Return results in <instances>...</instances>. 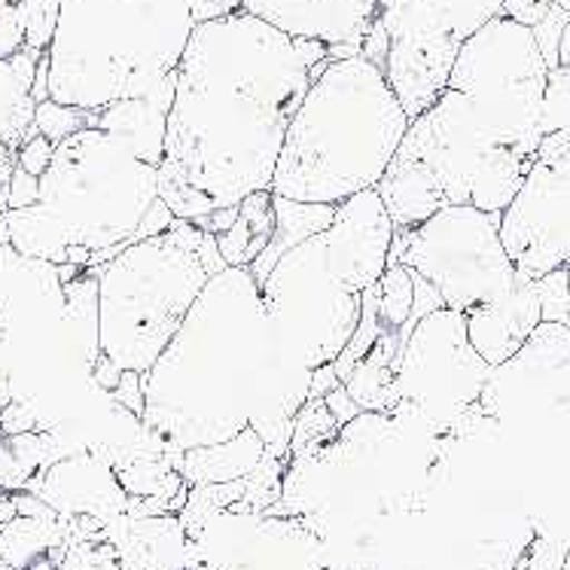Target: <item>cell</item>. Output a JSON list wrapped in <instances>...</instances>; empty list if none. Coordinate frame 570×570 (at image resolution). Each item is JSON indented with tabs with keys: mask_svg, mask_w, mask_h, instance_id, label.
Wrapping results in <instances>:
<instances>
[{
	"mask_svg": "<svg viewBox=\"0 0 570 570\" xmlns=\"http://www.w3.org/2000/svg\"><path fill=\"white\" fill-rule=\"evenodd\" d=\"M326 59V43L245 10L193 28L159 165V196L175 217L196 220L272 189L312 68Z\"/></svg>",
	"mask_w": 570,
	"mask_h": 570,
	"instance_id": "cell-1",
	"label": "cell"
},
{
	"mask_svg": "<svg viewBox=\"0 0 570 570\" xmlns=\"http://www.w3.org/2000/svg\"><path fill=\"white\" fill-rule=\"evenodd\" d=\"M312 373L281 348L254 272L226 266L144 373V424L184 452L254 428L266 452L291 454L293 419L308 403Z\"/></svg>",
	"mask_w": 570,
	"mask_h": 570,
	"instance_id": "cell-2",
	"label": "cell"
},
{
	"mask_svg": "<svg viewBox=\"0 0 570 570\" xmlns=\"http://www.w3.org/2000/svg\"><path fill=\"white\" fill-rule=\"evenodd\" d=\"M409 126L406 107L382 68L363 56L330 61L293 114L272 193L342 205L363 189H375Z\"/></svg>",
	"mask_w": 570,
	"mask_h": 570,
	"instance_id": "cell-3",
	"label": "cell"
},
{
	"mask_svg": "<svg viewBox=\"0 0 570 570\" xmlns=\"http://www.w3.org/2000/svg\"><path fill=\"white\" fill-rule=\"evenodd\" d=\"M159 198V165L138 159L105 128H82L56 144L40 177V202L7 210L10 245L28 259L61 266L68 247L126 250Z\"/></svg>",
	"mask_w": 570,
	"mask_h": 570,
	"instance_id": "cell-4",
	"label": "cell"
},
{
	"mask_svg": "<svg viewBox=\"0 0 570 570\" xmlns=\"http://www.w3.org/2000/svg\"><path fill=\"white\" fill-rule=\"evenodd\" d=\"M193 28L189 0H61L49 98L105 110L150 92L180 68Z\"/></svg>",
	"mask_w": 570,
	"mask_h": 570,
	"instance_id": "cell-5",
	"label": "cell"
},
{
	"mask_svg": "<svg viewBox=\"0 0 570 570\" xmlns=\"http://www.w3.org/2000/svg\"><path fill=\"white\" fill-rule=\"evenodd\" d=\"M534 159L503 147L464 95L445 89L412 119L375 189L396 229H412L454 205L503 214Z\"/></svg>",
	"mask_w": 570,
	"mask_h": 570,
	"instance_id": "cell-6",
	"label": "cell"
},
{
	"mask_svg": "<svg viewBox=\"0 0 570 570\" xmlns=\"http://www.w3.org/2000/svg\"><path fill=\"white\" fill-rule=\"evenodd\" d=\"M205 233L177 217L163 235L140 238L92 268L101 291V354L119 370L150 373L214 272L202 256Z\"/></svg>",
	"mask_w": 570,
	"mask_h": 570,
	"instance_id": "cell-7",
	"label": "cell"
},
{
	"mask_svg": "<svg viewBox=\"0 0 570 570\" xmlns=\"http://www.w3.org/2000/svg\"><path fill=\"white\" fill-rule=\"evenodd\" d=\"M549 65L534 28L498 16L466 40L445 89H458L503 147L537 156Z\"/></svg>",
	"mask_w": 570,
	"mask_h": 570,
	"instance_id": "cell-8",
	"label": "cell"
},
{
	"mask_svg": "<svg viewBox=\"0 0 570 570\" xmlns=\"http://www.w3.org/2000/svg\"><path fill=\"white\" fill-rule=\"evenodd\" d=\"M387 266H406L428 278L445 308L470 312L515 287L519 272L501 242V214L473 205L436 210L412 229H396Z\"/></svg>",
	"mask_w": 570,
	"mask_h": 570,
	"instance_id": "cell-9",
	"label": "cell"
},
{
	"mask_svg": "<svg viewBox=\"0 0 570 570\" xmlns=\"http://www.w3.org/2000/svg\"><path fill=\"white\" fill-rule=\"evenodd\" d=\"M259 293L281 348L305 370L336 363L361 324L363 293L342 281L321 235L281 256Z\"/></svg>",
	"mask_w": 570,
	"mask_h": 570,
	"instance_id": "cell-10",
	"label": "cell"
},
{
	"mask_svg": "<svg viewBox=\"0 0 570 570\" xmlns=\"http://www.w3.org/2000/svg\"><path fill=\"white\" fill-rule=\"evenodd\" d=\"M491 379V366L466 336V315L436 308L424 315L400 345L394 384L400 403L391 415L445 436L454 419L476 406Z\"/></svg>",
	"mask_w": 570,
	"mask_h": 570,
	"instance_id": "cell-11",
	"label": "cell"
},
{
	"mask_svg": "<svg viewBox=\"0 0 570 570\" xmlns=\"http://www.w3.org/2000/svg\"><path fill=\"white\" fill-rule=\"evenodd\" d=\"M498 16L503 0H379L375 19L391 40L384 77L409 119L445 92L461 47Z\"/></svg>",
	"mask_w": 570,
	"mask_h": 570,
	"instance_id": "cell-12",
	"label": "cell"
},
{
	"mask_svg": "<svg viewBox=\"0 0 570 570\" xmlns=\"http://www.w3.org/2000/svg\"><path fill=\"white\" fill-rule=\"evenodd\" d=\"M501 242L515 272L537 281L570 259V163L534 159L501 214Z\"/></svg>",
	"mask_w": 570,
	"mask_h": 570,
	"instance_id": "cell-13",
	"label": "cell"
},
{
	"mask_svg": "<svg viewBox=\"0 0 570 570\" xmlns=\"http://www.w3.org/2000/svg\"><path fill=\"white\" fill-rule=\"evenodd\" d=\"M479 409L501 424L534 415L570 419V324L543 321L519 354L491 366Z\"/></svg>",
	"mask_w": 570,
	"mask_h": 570,
	"instance_id": "cell-14",
	"label": "cell"
},
{
	"mask_svg": "<svg viewBox=\"0 0 570 570\" xmlns=\"http://www.w3.org/2000/svg\"><path fill=\"white\" fill-rule=\"evenodd\" d=\"M394 233L396 226L379 189H363L336 205V217L321 238L342 281L363 293L384 275Z\"/></svg>",
	"mask_w": 570,
	"mask_h": 570,
	"instance_id": "cell-15",
	"label": "cell"
},
{
	"mask_svg": "<svg viewBox=\"0 0 570 570\" xmlns=\"http://www.w3.org/2000/svg\"><path fill=\"white\" fill-rule=\"evenodd\" d=\"M24 491L40 494L59 515H95L101 522L117 519L128 507L117 470L92 449L35 473Z\"/></svg>",
	"mask_w": 570,
	"mask_h": 570,
	"instance_id": "cell-16",
	"label": "cell"
},
{
	"mask_svg": "<svg viewBox=\"0 0 570 570\" xmlns=\"http://www.w3.org/2000/svg\"><path fill=\"white\" fill-rule=\"evenodd\" d=\"M242 10L299 40L361 49L379 0H242Z\"/></svg>",
	"mask_w": 570,
	"mask_h": 570,
	"instance_id": "cell-17",
	"label": "cell"
},
{
	"mask_svg": "<svg viewBox=\"0 0 570 570\" xmlns=\"http://www.w3.org/2000/svg\"><path fill=\"white\" fill-rule=\"evenodd\" d=\"M466 315V336L489 366H501L519 354L534 330L543 324L534 281L519 275L515 287L491 303L473 305Z\"/></svg>",
	"mask_w": 570,
	"mask_h": 570,
	"instance_id": "cell-18",
	"label": "cell"
},
{
	"mask_svg": "<svg viewBox=\"0 0 570 570\" xmlns=\"http://www.w3.org/2000/svg\"><path fill=\"white\" fill-rule=\"evenodd\" d=\"M177 70L168 73L163 82H156L150 92L135 95V98H119L105 110H98V128L114 135L119 144L138 159L150 165H163L165 135H168V114L175 105Z\"/></svg>",
	"mask_w": 570,
	"mask_h": 570,
	"instance_id": "cell-19",
	"label": "cell"
},
{
	"mask_svg": "<svg viewBox=\"0 0 570 570\" xmlns=\"http://www.w3.org/2000/svg\"><path fill=\"white\" fill-rule=\"evenodd\" d=\"M47 52L19 49L10 59H0V144L19 150L24 140L35 135V80L40 59Z\"/></svg>",
	"mask_w": 570,
	"mask_h": 570,
	"instance_id": "cell-20",
	"label": "cell"
},
{
	"mask_svg": "<svg viewBox=\"0 0 570 570\" xmlns=\"http://www.w3.org/2000/svg\"><path fill=\"white\" fill-rule=\"evenodd\" d=\"M263 454H266V443L259 440L254 428H245L226 443L187 449L177 470L187 479V485L238 482V479H247L254 473V466L263 461Z\"/></svg>",
	"mask_w": 570,
	"mask_h": 570,
	"instance_id": "cell-21",
	"label": "cell"
},
{
	"mask_svg": "<svg viewBox=\"0 0 570 570\" xmlns=\"http://www.w3.org/2000/svg\"><path fill=\"white\" fill-rule=\"evenodd\" d=\"M272 205H275V235H272L266 250L247 266L259 284L266 281V275L275 268L281 256L330 229V223L336 217V205H321V202H296V198L275 196Z\"/></svg>",
	"mask_w": 570,
	"mask_h": 570,
	"instance_id": "cell-22",
	"label": "cell"
},
{
	"mask_svg": "<svg viewBox=\"0 0 570 570\" xmlns=\"http://www.w3.org/2000/svg\"><path fill=\"white\" fill-rule=\"evenodd\" d=\"M275 193L259 189L250 193L245 202H238V220L229 233L217 235V245L226 259V266H250L263 254L275 235Z\"/></svg>",
	"mask_w": 570,
	"mask_h": 570,
	"instance_id": "cell-23",
	"label": "cell"
},
{
	"mask_svg": "<svg viewBox=\"0 0 570 570\" xmlns=\"http://www.w3.org/2000/svg\"><path fill=\"white\" fill-rule=\"evenodd\" d=\"M65 547V515L59 519H28L16 515L0 524V564L16 570H31L52 549Z\"/></svg>",
	"mask_w": 570,
	"mask_h": 570,
	"instance_id": "cell-24",
	"label": "cell"
},
{
	"mask_svg": "<svg viewBox=\"0 0 570 570\" xmlns=\"http://www.w3.org/2000/svg\"><path fill=\"white\" fill-rule=\"evenodd\" d=\"M61 317L77 338L82 361L92 370L95 361L101 357V291H98V275L92 268H86L80 278L65 284Z\"/></svg>",
	"mask_w": 570,
	"mask_h": 570,
	"instance_id": "cell-25",
	"label": "cell"
},
{
	"mask_svg": "<svg viewBox=\"0 0 570 570\" xmlns=\"http://www.w3.org/2000/svg\"><path fill=\"white\" fill-rule=\"evenodd\" d=\"M342 424L336 421V415L330 412L324 396L317 400H308L296 419H293V440H291V458H312L321 449H326L330 443H336Z\"/></svg>",
	"mask_w": 570,
	"mask_h": 570,
	"instance_id": "cell-26",
	"label": "cell"
},
{
	"mask_svg": "<svg viewBox=\"0 0 570 570\" xmlns=\"http://www.w3.org/2000/svg\"><path fill=\"white\" fill-rule=\"evenodd\" d=\"M35 128L37 135H43L52 144H61L82 128H98V110H82V107L61 105L56 98H47L37 105Z\"/></svg>",
	"mask_w": 570,
	"mask_h": 570,
	"instance_id": "cell-27",
	"label": "cell"
},
{
	"mask_svg": "<svg viewBox=\"0 0 570 570\" xmlns=\"http://www.w3.org/2000/svg\"><path fill=\"white\" fill-rule=\"evenodd\" d=\"M415 303V272L406 266H387L382 275V324L384 330H396L406 324Z\"/></svg>",
	"mask_w": 570,
	"mask_h": 570,
	"instance_id": "cell-28",
	"label": "cell"
},
{
	"mask_svg": "<svg viewBox=\"0 0 570 570\" xmlns=\"http://www.w3.org/2000/svg\"><path fill=\"white\" fill-rule=\"evenodd\" d=\"M24 28V47L35 52H49L59 28L61 0H16Z\"/></svg>",
	"mask_w": 570,
	"mask_h": 570,
	"instance_id": "cell-29",
	"label": "cell"
},
{
	"mask_svg": "<svg viewBox=\"0 0 570 570\" xmlns=\"http://www.w3.org/2000/svg\"><path fill=\"white\" fill-rule=\"evenodd\" d=\"M534 287L543 321H549V324H570L568 268H556V272H549L543 278H537Z\"/></svg>",
	"mask_w": 570,
	"mask_h": 570,
	"instance_id": "cell-30",
	"label": "cell"
},
{
	"mask_svg": "<svg viewBox=\"0 0 570 570\" xmlns=\"http://www.w3.org/2000/svg\"><path fill=\"white\" fill-rule=\"evenodd\" d=\"M543 135L570 128V68H549L547 95H543Z\"/></svg>",
	"mask_w": 570,
	"mask_h": 570,
	"instance_id": "cell-31",
	"label": "cell"
},
{
	"mask_svg": "<svg viewBox=\"0 0 570 570\" xmlns=\"http://www.w3.org/2000/svg\"><path fill=\"white\" fill-rule=\"evenodd\" d=\"M568 547L570 540H561V537L540 534L528 543L524 549V570H564V561H568Z\"/></svg>",
	"mask_w": 570,
	"mask_h": 570,
	"instance_id": "cell-32",
	"label": "cell"
},
{
	"mask_svg": "<svg viewBox=\"0 0 570 570\" xmlns=\"http://www.w3.org/2000/svg\"><path fill=\"white\" fill-rule=\"evenodd\" d=\"M31 470L22 464V458L12 452L10 440L0 433V491H7V494H16V491L28 489V482H31Z\"/></svg>",
	"mask_w": 570,
	"mask_h": 570,
	"instance_id": "cell-33",
	"label": "cell"
},
{
	"mask_svg": "<svg viewBox=\"0 0 570 570\" xmlns=\"http://www.w3.org/2000/svg\"><path fill=\"white\" fill-rule=\"evenodd\" d=\"M52 156H56V144L49 138H43V135H37L35 128V135L16 150V165L24 168V171H31V175L43 177L49 165H52Z\"/></svg>",
	"mask_w": 570,
	"mask_h": 570,
	"instance_id": "cell-34",
	"label": "cell"
},
{
	"mask_svg": "<svg viewBox=\"0 0 570 570\" xmlns=\"http://www.w3.org/2000/svg\"><path fill=\"white\" fill-rule=\"evenodd\" d=\"M24 49V28L16 0H0V59H10Z\"/></svg>",
	"mask_w": 570,
	"mask_h": 570,
	"instance_id": "cell-35",
	"label": "cell"
},
{
	"mask_svg": "<svg viewBox=\"0 0 570 570\" xmlns=\"http://www.w3.org/2000/svg\"><path fill=\"white\" fill-rule=\"evenodd\" d=\"M568 19L570 16L561 10V7H552L547 19L534 28L537 43H540V49H543L549 68H559V40H561V31H564V24H568Z\"/></svg>",
	"mask_w": 570,
	"mask_h": 570,
	"instance_id": "cell-36",
	"label": "cell"
},
{
	"mask_svg": "<svg viewBox=\"0 0 570 570\" xmlns=\"http://www.w3.org/2000/svg\"><path fill=\"white\" fill-rule=\"evenodd\" d=\"M110 400L119 403L122 409H128L131 415L144 419V409H147V384H144V373L126 370L117 387L110 391Z\"/></svg>",
	"mask_w": 570,
	"mask_h": 570,
	"instance_id": "cell-37",
	"label": "cell"
},
{
	"mask_svg": "<svg viewBox=\"0 0 570 570\" xmlns=\"http://www.w3.org/2000/svg\"><path fill=\"white\" fill-rule=\"evenodd\" d=\"M37 202H40V177L16 165L10 180V210L31 208Z\"/></svg>",
	"mask_w": 570,
	"mask_h": 570,
	"instance_id": "cell-38",
	"label": "cell"
},
{
	"mask_svg": "<svg viewBox=\"0 0 570 570\" xmlns=\"http://www.w3.org/2000/svg\"><path fill=\"white\" fill-rule=\"evenodd\" d=\"M556 7V0H503V16H510L512 22L537 28Z\"/></svg>",
	"mask_w": 570,
	"mask_h": 570,
	"instance_id": "cell-39",
	"label": "cell"
},
{
	"mask_svg": "<svg viewBox=\"0 0 570 570\" xmlns=\"http://www.w3.org/2000/svg\"><path fill=\"white\" fill-rule=\"evenodd\" d=\"M242 10V0H189V12H193V22H217L226 16H235Z\"/></svg>",
	"mask_w": 570,
	"mask_h": 570,
	"instance_id": "cell-40",
	"label": "cell"
},
{
	"mask_svg": "<svg viewBox=\"0 0 570 570\" xmlns=\"http://www.w3.org/2000/svg\"><path fill=\"white\" fill-rule=\"evenodd\" d=\"M537 159H543V163H570V128H559V131L543 135L540 147H537Z\"/></svg>",
	"mask_w": 570,
	"mask_h": 570,
	"instance_id": "cell-41",
	"label": "cell"
},
{
	"mask_svg": "<svg viewBox=\"0 0 570 570\" xmlns=\"http://www.w3.org/2000/svg\"><path fill=\"white\" fill-rule=\"evenodd\" d=\"M324 400H326V406H330V412L336 415L338 424H348V421H354L363 412V409L357 406V400H354V396L348 394V387H345V382L336 384V387H333V391H330V394H326Z\"/></svg>",
	"mask_w": 570,
	"mask_h": 570,
	"instance_id": "cell-42",
	"label": "cell"
},
{
	"mask_svg": "<svg viewBox=\"0 0 570 570\" xmlns=\"http://www.w3.org/2000/svg\"><path fill=\"white\" fill-rule=\"evenodd\" d=\"M235 220H238V205H233V208H217V210H210V214H202V217H196L193 223H196L202 233L223 235L233 229Z\"/></svg>",
	"mask_w": 570,
	"mask_h": 570,
	"instance_id": "cell-43",
	"label": "cell"
},
{
	"mask_svg": "<svg viewBox=\"0 0 570 570\" xmlns=\"http://www.w3.org/2000/svg\"><path fill=\"white\" fill-rule=\"evenodd\" d=\"M122 373H126V370H119L117 363L110 361V357H105V354H101V357L95 361L92 370H89V375H92V382L98 384V387H101L105 394H110V391L117 387L119 379H122Z\"/></svg>",
	"mask_w": 570,
	"mask_h": 570,
	"instance_id": "cell-44",
	"label": "cell"
},
{
	"mask_svg": "<svg viewBox=\"0 0 570 570\" xmlns=\"http://www.w3.org/2000/svg\"><path fill=\"white\" fill-rule=\"evenodd\" d=\"M336 384H342L336 373V363H324V366H317L315 373H312V387H308V400H317V396H326Z\"/></svg>",
	"mask_w": 570,
	"mask_h": 570,
	"instance_id": "cell-45",
	"label": "cell"
},
{
	"mask_svg": "<svg viewBox=\"0 0 570 570\" xmlns=\"http://www.w3.org/2000/svg\"><path fill=\"white\" fill-rule=\"evenodd\" d=\"M559 65L561 68H570V19L564 24V31H561L559 40Z\"/></svg>",
	"mask_w": 570,
	"mask_h": 570,
	"instance_id": "cell-46",
	"label": "cell"
},
{
	"mask_svg": "<svg viewBox=\"0 0 570 570\" xmlns=\"http://www.w3.org/2000/svg\"><path fill=\"white\" fill-rule=\"evenodd\" d=\"M556 7H561V10L570 16V0H556Z\"/></svg>",
	"mask_w": 570,
	"mask_h": 570,
	"instance_id": "cell-47",
	"label": "cell"
},
{
	"mask_svg": "<svg viewBox=\"0 0 570 570\" xmlns=\"http://www.w3.org/2000/svg\"><path fill=\"white\" fill-rule=\"evenodd\" d=\"M564 570H570V547H568V561H564Z\"/></svg>",
	"mask_w": 570,
	"mask_h": 570,
	"instance_id": "cell-48",
	"label": "cell"
},
{
	"mask_svg": "<svg viewBox=\"0 0 570 570\" xmlns=\"http://www.w3.org/2000/svg\"><path fill=\"white\" fill-rule=\"evenodd\" d=\"M564 268H568V284H570V259H568V266H564Z\"/></svg>",
	"mask_w": 570,
	"mask_h": 570,
	"instance_id": "cell-49",
	"label": "cell"
},
{
	"mask_svg": "<svg viewBox=\"0 0 570 570\" xmlns=\"http://www.w3.org/2000/svg\"><path fill=\"white\" fill-rule=\"evenodd\" d=\"M0 494H3V491H0Z\"/></svg>",
	"mask_w": 570,
	"mask_h": 570,
	"instance_id": "cell-50",
	"label": "cell"
}]
</instances>
